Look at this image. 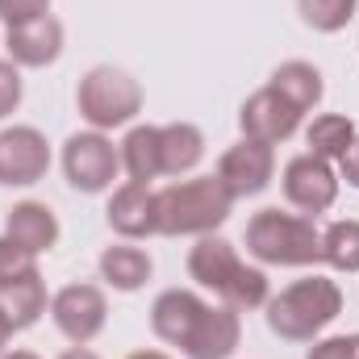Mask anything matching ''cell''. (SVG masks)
Masks as SVG:
<instances>
[{
	"label": "cell",
	"instance_id": "52a82bcc",
	"mask_svg": "<svg viewBox=\"0 0 359 359\" xmlns=\"http://www.w3.org/2000/svg\"><path fill=\"white\" fill-rule=\"evenodd\" d=\"M50 172V147L42 130L34 126H8L0 130V184L29 188Z\"/></svg>",
	"mask_w": 359,
	"mask_h": 359
},
{
	"label": "cell",
	"instance_id": "83f0119b",
	"mask_svg": "<svg viewBox=\"0 0 359 359\" xmlns=\"http://www.w3.org/2000/svg\"><path fill=\"white\" fill-rule=\"evenodd\" d=\"M305 359H355V343H351V334L322 339V343H313V347H309V355H305Z\"/></svg>",
	"mask_w": 359,
	"mask_h": 359
},
{
	"label": "cell",
	"instance_id": "3957f363",
	"mask_svg": "<svg viewBox=\"0 0 359 359\" xmlns=\"http://www.w3.org/2000/svg\"><path fill=\"white\" fill-rule=\"evenodd\" d=\"M339 313H343V288L334 280H326V276H305V280L288 284L280 297L268 301L271 334H280L288 343L318 339Z\"/></svg>",
	"mask_w": 359,
	"mask_h": 359
},
{
	"label": "cell",
	"instance_id": "ffe728a7",
	"mask_svg": "<svg viewBox=\"0 0 359 359\" xmlns=\"http://www.w3.org/2000/svg\"><path fill=\"white\" fill-rule=\"evenodd\" d=\"M121 151V168L134 184H151L155 176H163V159H159V126H134L126 134Z\"/></svg>",
	"mask_w": 359,
	"mask_h": 359
},
{
	"label": "cell",
	"instance_id": "7402d4cb",
	"mask_svg": "<svg viewBox=\"0 0 359 359\" xmlns=\"http://www.w3.org/2000/svg\"><path fill=\"white\" fill-rule=\"evenodd\" d=\"M305 142H309V155H318V159H343L347 155V147L355 142V121L351 117H343V113H322V117H313V126L305 130Z\"/></svg>",
	"mask_w": 359,
	"mask_h": 359
},
{
	"label": "cell",
	"instance_id": "7a4b0ae2",
	"mask_svg": "<svg viewBox=\"0 0 359 359\" xmlns=\"http://www.w3.org/2000/svg\"><path fill=\"white\" fill-rule=\"evenodd\" d=\"M188 276L217 292L230 309H259L268 305V276L259 268H247L234 251V243L217 238V234H201V243L188 251Z\"/></svg>",
	"mask_w": 359,
	"mask_h": 359
},
{
	"label": "cell",
	"instance_id": "1f68e13d",
	"mask_svg": "<svg viewBox=\"0 0 359 359\" xmlns=\"http://www.w3.org/2000/svg\"><path fill=\"white\" fill-rule=\"evenodd\" d=\"M126 359H168L163 351H134V355H126Z\"/></svg>",
	"mask_w": 359,
	"mask_h": 359
},
{
	"label": "cell",
	"instance_id": "4dcf8cb0",
	"mask_svg": "<svg viewBox=\"0 0 359 359\" xmlns=\"http://www.w3.org/2000/svg\"><path fill=\"white\" fill-rule=\"evenodd\" d=\"M59 359H100L96 351H88V347H72V351H63Z\"/></svg>",
	"mask_w": 359,
	"mask_h": 359
},
{
	"label": "cell",
	"instance_id": "e0dca14e",
	"mask_svg": "<svg viewBox=\"0 0 359 359\" xmlns=\"http://www.w3.org/2000/svg\"><path fill=\"white\" fill-rule=\"evenodd\" d=\"M0 309L8 313L13 330H29L46 313V280H42V271L29 268L21 276H13V280H4L0 284Z\"/></svg>",
	"mask_w": 359,
	"mask_h": 359
},
{
	"label": "cell",
	"instance_id": "4fadbf2b",
	"mask_svg": "<svg viewBox=\"0 0 359 359\" xmlns=\"http://www.w3.org/2000/svg\"><path fill=\"white\" fill-rule=\"evenodd\" d=\"M4 50L17 67H50L59 55H63V25L59 17H38V21H25V25H13L4 34Z\"/></svg>",
	"mask_w": 359,
	"mask_h": 359
},
{
	"label": "cell",
	"instance_id": "30bf717a",
	"mask_svg": "<svg viewBox=\"0 0 359 359\" xmlns=\"http://www.w3.org/2000/svg\"><path fill=\"white\" fill-rule=\"evenodd\" d=\"M301 109L297 104H288L280 92L271 88H259L255 96H247L243 100V109H238V126H243V138H251V142H284V138H292L297 134V126H301Z\"/></svg>",
	"mask_w": 359,
	"mask_h": 359
},
{
	"label": "cell",
	"instance_id": "5bb4252c",
	"mask_svg": "<svg viewBox=\"0 0 359 359\" xmlns=\"http://www.w3.org/2000/svg\"><path fill=\"white\" fill-rule=\"evenodd\" d=\"M104 217H109V226L121 238H147V234H155V192H151V184L126 180L121 188H113Z\"/></svg>",
	"mask_w": 359,
	"mask_h": 359
},
{
	"label": "cell",
	"instance_id": "ba28073f",
	"mask_svg": "<svg viewBox=\"0 0 359 359\" xmlns=\"http://www.w3.org/2000/svg\"><path fill=\"white\" fill-rule=\"evenodd\" d=\"M50 318L63 330V339H72L76 347H88L92 339L104 330L109 318V301L96 284H67L55 301H50Z\"/></svg>",
	"mask_w": 359,
	"mask_h": 359
},
{
	"label": "cell",
	"instance_id": "6da1fadb",
	"mask_svg": "<svg viewBox=\"0 0 359 359\" xmlns=\"http://www.w3.org/2000/svg\"><path fill=\"white\" fill-rule=\"evenodd\" d=\"M234 209V192L222 184V176L176 180L155 192V234H213Z\"/></svg>",
	"mask_w": 359,
	"mask_h": 359
},
{
	"label": "cell",
	"instance_id": "44dd1931",
	"mask_svg": "<svg viewBox=\"0 0 359 359\" xmlns=\"http://www.w3.org/2000/svg\"><path fill=\"white\" fill-rule=\"evenodd\" d=\"M271 88L280 92L288 104H297L301 113H309L318 100H322V72L313 67V63H301V59H292V63H280L276 72H271Z\"/></svg>",
	"mask_w": 359,
	"mask_h": 359
},
{
	"label": "cell",
	"instance_id": "ac0fdd59",
	"mask_svg": "<svg viewBox=\"0 0 359 359\" xmlns=\"http://www.w3.org/2000/svg\"><path fill=\"white\" fill-rule=\"evenodd\" d=\"M159 159H163V176H188L205 159V134L188 121L159 126Z\"/></svg>",
	"mask_w": 359,
	"mask_h": 359
},
{
	"label": "cell",
	"instance_id": "277c9868",
	"mask_svg": "<svg viewBox=\"0 0 359 359\" xmlns=\"http://www.w3.org/2000/svg\"><path fill=\"white\" fill-rule=\"evenodd\" d=\"M247 251L271 268H309L322 264V230L301 213L259 209L247 222Z\"/></svg>",
	"mask_w": 359,
	"mask_h": 359
},
{
	"label": "cell",
	"instance_id": "5b68a950",
	"mask_svg": "<svg viewBox=\"0 0 359 359\" xmlns=\"http://www.w3.org/2000/svg\"><path fill=\"white\" fill-rule=\"evenodd\" d=\"M76 104H80V117L92 130L104 134V130L130 126L142 113V88L121 67H92L76 88Z\"/></svg>",
	"mask_w": 359,
	"mask_h": 359
},
{
	"label": "cell",
	"instance_id": "d6a6232c",
	"mask_svg": "<svg viewBox=\"0 0 359 359\" xmlns=\"http://www.w3.org/2000/svg\"><path fill=\"white\" fill-rule=\"evenodd\" d=\"M0 359H38V355H34V351H4Z\"/></svg>",
	"mask_w": 359,
	"mask_h": 359
},
{
	"label": "cell",
	"instance_id": "f1b7e54d",
	"mask_svg": "<svg viewBox=\"0 0 359 359\" xmlns=\"http://www.w3.org/2000/svg\"><path fill=\"white\" fill-rule=\"evenodd\" d=\"M339 168H343V180H347L351 188H359V134H355V142L347 147V155L339 159Z\"/></svg>",
	"mask_w": 359,
	"mask_h": 359
},
{
	"label": "cell",
	"instance_id": "7c38bea8",
	"mask_svg": "<svg viewBox=\"0 0 359 359\" xmlns=\"http://www.w3.org/2000/svg\"><path fill=\"white\" fill-rule=\"evenodd\" d=\"M238 339H243L238 309H230V305H205L201 322L192 326V334L184 343V355L188 359H230L238 351Z\"/></svg>",
	"mask_w": 359,
	"mask_h": 359
},
{
	"label": "cell",
	"instance_id": "8fae6325",
	"mask_svg": "<svg viewBox=\"0 0 359 359\" xmlns=\"http://www.w3.org/2000/svg\"><path fill=\"white\" fill-rule=\"evenodd\" d=\"M217 176H222V184L234 192V201H238V196H259L271 184V176H276V155H271L268 142L243 138V142H234V147L217 159Z\"/></svg>",
	"mask_w": 359,
	"mask_h": 359
},
{
	"label": "cell",
	"instance_id": "d6986e66",
	"mask_svg": "<svg viewBox=\"0 0 359 359\" xmlns=\"http://www.w3.org/2000/svg\"><path fill=\"white\" fill-rule=\"evenodd\" d=\"M151 255L142 247H130V243H117V247H104L100 255V280L117 292H138L147 280H151Z\"/></svg>",
	"mask_w": 359,
	"mask_h": 359
},
{
	"label": "cell",
	"instance_id": "603a6c76",
	"mask_svg": "<svg viewBox=\"0 0 359 359\" xmlns=\"http://www.w3.org/2000/svg\"><path fill=\"white\" fill-rule=\"evenodd\" d=\"M322 264L334 271H359V222L343 217L322 230Z\"/></svg>",
	"mask_w": 359,
	"mask_h": 359
},
{
	"label": "cell",
	"instance_id": "9c48e42d",
	"mask_svg": "<svg viewBox=\"0 0 359 359\" xmlns=\"http://www.w3.org/2000/svg\"><path fill=\"white\" fill-rule=\"evenodd\" d=\"M284 196L301 213H326L339 201V176L326 159L318 155H297L284 163Z\"/></svg>",
	"mask_w": 359,
	"mask_h": 359
},
{
	"label": "cell",
	"instance_id": "8992f818",
	"mask_svg": "<svg viewBox=\"0 0 359 359\" xmlns=\"http://www.w3.org/2000/svg\"><path fill=\"white\" fill-rule=\"evenodd\" d=\"M121 172V151L100 134V130H84V134H72L63 142V176L76 192H104L113 188V180Z\"/></svg>",
	"mask_w": 359,
	"mask_h": 359
},
{
	"label": "cell",
	"instance_id": "2e32d148",
	"mask_svg": "<svg viewBox=\"0 0 359 359\" xmlns=\"http://www.w3.org/2000/svg\"><path fill=\"white\" fill-rule=\"evenodd\" d=\"M4 234H8L17 247H25L29 255H42V251H50V247L59 243V217H55V209L42 205V201H21V205L8 209Z\"/></svg>",
	"mask_w": 359,
	"mask_h": 359
},
{
	"label": "cell",
	"instance_id": "484cf974",
	"mask_svg": "<svg viewBox=\"0 0 359 359\" xmlns=\"http://www.w3.org/2000/svg\"><path fill=\"white\" fill-rule=\"evenodd\" d=\"M50 13V0H0V21L13 29V25H25V21H38Z\"/></svg>",
	"mask_w": 359,
	"mask_h": 359
},
{
	"label": "cell",
	"instance_id": "836d02e7",
	"mask_svg": "<svg viewBox=\"0 0 359 359\" xmlns=\"http://www.w3.org/2000/svg\"><path fill=\"white\" fill-rule=\"evenodd\" d=\"M351 343H355V359H359V334H351Z\"/></svg>",
	"mask_w": 359,
	"mask_h": 359
},
{
	"label": "cell",
	"instance_id": "9a60e30c",
	"mask_svg": "<svg viewBox=\"0 0 359 359\" xmlns=\"http://www.w3.org/2000/svg\"><path fill=\"white\" fill-rule=\"evenodd\" d=\"M201 313H205V301H201L196 292H188V288H168V292H159L155 305H151V326H155V334H159L163 343H172V347L184 351V343H188L192 326L201 322Z\"/></svg>",
	"mask_w": 359,
	"mask_h": 359
},
{
	"label": "cell",
	"instance_id": "cb8c5ba5",
	"mask_svg": "<svg viewBox=\"0 0 359 359\" xmlns=\"http://www.w3.org/2000/svg\"><path fill=\"white\" fill-rule=\"evenodd\" d=\"M297 4H301V17H305L309 29H318V34H339V29L351 25L359 0H297Z\"/></svg>",
	"mask_w": 359,
	"mask_h": 359
},
{
	"label": "cell",
	"instance_id": "4316f807",
	"mask_svg": "<svg viewBox=\"0 0 359 359\" xmlns=\"http://www.w3.org/2000/svg\"><path fill=\"white\" fill-rule=\"evenodd\" d=\"M29 268H34V255L25 247H17L8 234H0V284L13 280V276H21V271H29Z\"/></svg>",
	"mask_w": 359,
	"mask_h": 359
},
{
	"label": "cell",
	"instance_id": "f546056e",
	"mask_svg": "<svg viewBox=\"0 0 359 359\" xmlns=\"http://www.w3.org/2000/svg\"><path fill=\"white\" fill-rule=\"evenodd\" d=\"M8 339H13V322H8V313L0 309V351L8 347Z\"/></svg>",
	"mask_w": 359,
	"mask_h": 359
},
{
	"label": "cell",
	"instance_id": "d4e9b609",
	"mask_svg": "<svg viewBox=\"0 0 359 359\" xmlns=\"http://www.w3.org/2000/svg\"><path fill=\"white\" fill-rule=\"evenodd\" d=\"M21 67L13 63V59H0V121L8 117V113H17V104H21Z\"/></svg>",
	"mask_w": 359,
	"mask_h": 359
}]
</instances>
